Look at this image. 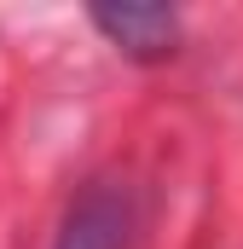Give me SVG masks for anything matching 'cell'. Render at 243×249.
Returning <instances> with one entry per match:
<instances>
[{
  "instance_id": "6da1fadb",
  "label": "cell",
  "mask_w": 243,
  "mask_h": 249,
  "mask_svg": "<svg viewBox=\"0 0 243 249\" xmlns=\"http://www.w3.org/2000/svg\"><path fill=\"white\" fill-rule=\"evenodd\" d=\"M133 232H139V191H133V180L99 174V180H87L69 197L52 249H127Z\"/></svg>"
},
{
  "instance_id": "7a4b0ae2",
  "label": "cell",
  "mask_w": 243,
  "mask_h": 249,
  "mask_svg": "<svg viewBox=\"0 0 243 249\" xmlns=\"http://www.w3.org/2000/svg\"><path fill=\"white\" fill-rule=\"evenodd\" d=\"M87 18H93V29L116 53H127V58H139V64H162V58L180 53V12L174 6L122 0V6H93Z\"/></svg>"
}]
</instances>
